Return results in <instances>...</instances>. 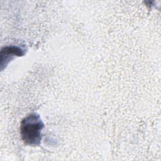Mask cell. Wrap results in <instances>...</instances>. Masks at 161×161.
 Segmentation results:
<instances>
[{
	"instance_id": "obj_1",
	"label": "cell",
	"mask_w": 161,
	"mask_h": 161,
	"mask_svg": "<svg viewBox=\"0 0 161 161\" xmlns=\"http://www.w3.org/2000/svg\"><path fill=\"white\" fill-rule=\"evenodd\" d=\"M44 124L40 116L31 113L21 121L20 133L23 142L30 145H38L42 140V131Z\"/></svg>"
}]
</instances>
